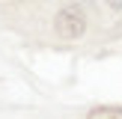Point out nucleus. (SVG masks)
<instances>
[{
	"label": "nucleus",
	"mask_w": 122,
	"mask_h": 119,
	"mask_svg": "<svg viewBox=\"0 0 122 119\" xmlns=\"http://www.w3.org/2000/svg\"><path fill=\"white\" fill-rule=\"evenodd\" d=\"M54 30H57V36H63V39H77V36H83V30H86V18H83V12L77 9V6H69V9L57 12Z\"/></svg>",
	"instance_id": "obj_1"
},
{
	"label": "nucleus",
	"mask_w": 122,
	"mask_h": 119,
	"mask_svg": "<svg viewBox=\"0 0 122 119\" xmlns=\"http://www.w3.org/2000/svg\"><path fill=\"white\" fill-rule=\"evenodd\" d=\"M86 119H122V107H95Z\"/></svg>",
	"instance_id": "obj_2"
},
{
	"label": "nucleus",
	"mask_w": 122,
	"mask_h": 119,
	"mask_svg": "<svg viewBox=\"0 0 122 119\" xmlns=\"http://www.w3.org/2000/svg\"><path fill=\"white\" fill-rule=\"evenodd\" d=\"M107 6H110V9H122V0H104Z\"/></svg>",
	"instance_id": "obj_3"
}]
</instances>
